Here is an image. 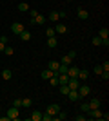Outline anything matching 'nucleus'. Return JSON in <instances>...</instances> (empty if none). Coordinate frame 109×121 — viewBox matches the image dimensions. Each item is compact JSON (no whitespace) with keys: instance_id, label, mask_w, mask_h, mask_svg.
<instances>
[{"instance_id":"1","label":"nucleus","mask_w":109,"mask_h":121,"mask_svg":"<svg viewBox=\"0 0 109 121\" xmlns=\"http://www.w3.org/2000/svg\"><path fill=\"white\" fill-rule=\"evenodd\" d=\"M102 114H104V112L100 110V108H91V110L87 112V116L93 117V119H102Z\"/></svg>"},{"instance_id":"2","label":"nucleus","mask_w":109,"mask_h":121,"mask_svg":"<svg viewBox=\"0 0 109 121\" xmlns=\"http://www.w3.org/2000/svg\"><path fill=\"white\" fill-rule=\"evenodd\" d=\"M7 117H9V121H16L18 119V108H16V107H11L9 110H7Z\"/></svg>"},{"instance_id":"3","label":"nucleus","mask_w":109,"mask_h":121,"mask_svg":"<svg viewBox=\"0 0 109 121\" xmlns=\"http://www.w3.org/2000/svg\"><path fill=\"white\" fill-rule=\"evenodd\" d=\"M47 114H49V116H57V114H58V112H60V107H58L57 105V103H53V105H49V107H47Z\"/></svg>"},{"instance_id":"4","label":"nucleus","mask_w":109,"mask_h":121,"mask_svg":"<svg viewBox=\"0 0 109 121\" xmlns=\"http://www.w3.org/2000/svg\"><path fill=\"white\" fill-rule=\"evenodd\" d=\"M67 87L71 89V91H76L78 87H80V81H78V78H69V81H67Z\"/></svg>"},{"instance_id":"5","label":"nucleus","mask_w":109,"mask_h":121,"mask_svg":"<svg viewBox=\"0 0 109 121\" xmlns=\"http://www.w3.org/2000/svg\"><path fill=\"white\" fill-rule=\"evenodd\" d=\"M31 24H36V25H44V24H46V16L38 13V15H36L35 18H31Z\"/></svg>"},{"instance_id":"6","label":"nucleus","mask_w":109,"mask_h":121,"mask_svg":"<svg viewBox=\"0 0 109 121\" xmlns=\"http://www.w3.org/2000/svg\"><path fill=\"white\" fill-rule=\"evenodd\" d=\"M76 91H78V94H80V98H85V96L89 94V92H91V89H89L87 85H80V87L76 89Z\"/></svg>"},{"instance_id":"7","label":"nucleus","mask_w":109,"mask_h":121,"mask_svg":"<svg viewBox=\"0 0 109 121\" xmlns=\"http://www.w3.org/2000/svg\"><path fill=\"white\" fill-rule=\"evenodd\" d=\"M53 29H55V33H57V35H66V33H67V27H66L64 24H57Z\"/></svg>"},{"instance_id":"8","label":"nucleus","mask_w":109,"mask_h":121,"mask_svg":"<svg viewBox=\"0 0 109 121\" xmlns=\"http://www.w3.org/2000/svg\"><path fill=\"white\" fill-rule=\"evenodd\" d=\"M11 31H13V33H15V35H20L22 31H24V25H22L20 22H15V24L11 25Z\"/></svg>"},{"instance_id":"9","label":"nucleus","mask_w":109,"mask_h":121,"mask_svg":"<svg viewBox=\"0 0 109 121\" xmlns=\"http://www.w3.org/2000/svg\"><path fill=\"white\" fill-rule=\"evenodd\" d=\"M78 71H80L78 67H67V72H66V74H67L69 78H76V76H78Z\"/></svg>"},{"instance_id":"10","label":"nucleus","mask_w":109,"mask_h":121,"mask_svg":"<svg viewBox=\"0 0 109 121\" xmlns=\"http://www.w3.org/2000/svg\"><path fill=\"white\" fill-rule=\"evenodd\" d=\"M29 121H42V112L40 110H33V114L29 116Z\"/></svg>"},{"instance_id":"11","label":"nucleus","mask_w":109,"mask_h":121,"mask_svg":"<svg viewBox=\"0 0 109 121\" xmlns=\"http://www.w3.org/2000/svg\"><path fill=\"white\" fill-rule=\"evenodd\" d=\"M67 98L71 101H78V99H80V94H78V91H69L67 92Z\"/></svg>"},{"instance_id":"12","label":"nucleus","mask_w":109,"mask_h":121,"mask_svg":"<svg viewBox=\"0 0 109 121\" xmlns=\"http://www.w3.org/2000/svg\"><path fill=\"white\" fill-rule=\"evenodd\" d=\"M69 76L67 74H58V85H67Z\"/></svg>"},{"instance_id":"13","label":"nucleus","mask_w":109,"mask_h":121,"mask_svg":"<svg viewBox=\"0 0 109 121\" xmlns=\"http://www.w3.org/2000/svg\"><path fill=\"white\" fill-rule=\"evenodd\" d=\"M76 16H78V18H80V20H85V18H87V16H89V13H87V11H85V9H82V7H80V9L76 11Z\"/></svg>"},{"instance_id":"14","label":"nucleus","mask_w":109,"mask_h":121,"mask_svg":"<svg viewBox=\"0 0 109 121\" xmlns=\"http://www.w3.org/2000/svg\"><path fill=\"white\" fill-rule=\"evenodd\" d=\"M76 78H78V80H87V78H89V71H85V69H80Z\"/></svg>"},{"instance_id":"15","label":"nucleus","mask_w":109,"mask_h":121,"mask_svg":"<svg viewBox=\"0 0 109 121\" xmlns=\"http://www.w3.org/2000/svg\"><path fill=\"white\" fill-rule=\"evenodd\" d=\"M100 103H102V101L96 99V98L91 99V101H89V110H91V108H100Z\"/></svg>"},{"instance_id":"16","label":"nucleus","mask_w":109,"mask_h":121,"mask_svg":"<svg viewBox=\"0 0 109 121\" xmlns=\"http://www.w3.org/2000/svg\"><path fill=\"white\" fill-rule=\"evenodd\" d=\"M58 67H60V61L51 60V61H49V67H47V69H51L53 72H57V71H58Z\"/></svg>"},{"instance_id":"17","label":"nucleus","mask_w":109,"mask_h":121,"mask_svg":"<svg viewBox=\"0 0 109 121\" xmlns=\"http://www.w3.org/2000/svg\"><path fill=\"white\" fill-rule=\"evenodd\" d=\"M98 38H102V40H104V38H109V29L107 27H104V29L98 31Z\"/></svg>"},{"instance_id":"18","label":"nucleus","mask_w":109,"mask_h":121,"mask_svg":"<svg viewBox=\"0 0 109 121\" xmlns=\"http://www.w3.org/2000/svg\"><path fill=\"white\" fill-rule=\"evenodd\" d=\"M40 76H42V78H44V80H49V78H51V76H55V72H53L51 69H46V71L42 72Z\"/></svg>"},{"instance_id":"19","label":"nucleus","mask_w":109,"mask_h":121,"mask_svg":"<svg viewBox=\"0 0 109 121\" xmlns=\"http://www.w3.org/2000/svg\"><path fill=\"white\" fill-rule=\"evenodd\" d=\"M2 78H4L5 81H7V80H11V78H13V72H11L9 69H4V71H2Z\"/></svg>"},{"instance_id":"20","label":"nucleus","mask_w":109,"mask_h":121,"mask_svg":"<svg viewBox=\"0 0 109 121\" xmlns=\"http://www.w3.org/2000/svg\"><path fill=\"white\" fill-rule=\"evenodd\" d=\"M20 38H22V40H24V42L31 40V33H29V31H26V29H24V31H22V33H20Z\"/></svg>"},{"instance_id":"21","label":"nucleus","mask_w":109,"mask_h":121,"mask_svg":"<svg viewBox=\"0 0 109 121\" xmlns=\"http://www.w3.org/2000/svg\"><path fill=\"white\" fill-rule=\"evenodd\" d=\"M49 20H51V22H58V20H60L58 11H51V13H49Z\"/></svg>"},{"instance_id":"22","label":"nucleus","mask_w":109,"mask_h":121,"mask_svg":"<svg viewBox=\"0 0 109 121\" xmlns=\"http://www.w3.org/2000/svg\"><path fill=\"white\" fill-rule=\"evenodd\" d=\"M47 45H49V47H57V45H58L57 38H55V36H51V38H47Z\"/></svg>"},{"instance_id":"23","label":"nucleus","mask_w":109,"mask_h":121,"mask_svg":"<svg viewBox=\"0 0 109 121\" xmlns=\"http://www.w3.org/2000/svg\"><path fill=\"white\" fill-rule=\"evenodd\" d=\"M18 11H22V13H26V11H29V5H27L26 2H20V4H18Z\"/></svg>"},{"instance_id":"24","label":"nucleus","mask_w":109,"mask_h":121,"mask_svg":"<svg viewBox=\"0 0 109 121\" xmlns=\"http://www.w3.org/2000/svg\"><path fill=\"white\" fill-rule=\"evenodd\" d=\"M31 105H33L31 98H24V99H22V107H31Z\"/></svg>"},{"instance_id":"25","label":"nucleus","mask_w":109,"mask_h":121,"mask_svg":"<svg viewBox=\"0 0 109 121\" xmlns=\"http://www.w3.org/2000/svg\"><path fill=\"white\" fill-rule=\"evenodd\" d=\"M69 91H71V89H69L67 85H60V92H62L64 96H67V92H69Z\"/></svg>"},{"instance_id":"26","label":"nucleus","mask_w":109,"mask_h":121,"mask_svg":"<svg viewBox=\"0 0 109 121\" xmlns=\"http://www.w3.org/2000/svg\"><path fill=\"white\" fill-rule=\"evenodd\" d=\"M91 43H93V45H102V38H98V36H95L93 40H91Z\"/></svg>"},{"instance_id":"27","label":"nucleus","mask_w":109,"mask_h":121,"mask_svg":"<svg viewBox=\"0 0 109 121\" xmlns=\"http://www.w3.org/2000/svg\"><path fill=\"white\" fill-rule=\"evenodd\" d=\"M71 58H69V56H64V58H62V61H60V63H64V65H71Z\"/></svg>"},{"instance_id":"28","label":"nucleus","mask_w":109,"mask_h":121,"mask_svg":"<svg viewBox=\"0 0 109 121\" xmlns=\"http://www.w3.org/2000/svg\"><path fill=\"white\" fill-rule=\"evenodd\" d=\"M4 52H5V54H7V56H11V54H13V52H15V49H13V47H7V45H5Z\"/></svg>"},{"instance_id":"29","label":"nucleus","mask_w":109,"mask_h":121,"mask_svg":"<svg viewBox=\"0 0 109 121\" xmlns=\"http://www.w3.org/2000/svg\"><path fill=\"white\" fill-rule=\"evenodd\" d=\"M49 81H51V85H58V76H57V74L51 76V78H49Z\"/></svg>"},{"instance_id":"30","label":"nucleus","mask_w":109,"mask_h":121,"mask_svg":"<svg viewBox=\"0 0 109 121\" xmlns=\"http://www.w3.org/2000/svg\"><path fill=\"white\" fill-rule=\"evenodd\" d=\"M80 110L82 112H89V103H82V105H80Z\"/></svg>"},{"instance_id":"31","label":"nucleus","mask_w":109,"mask_h":121,"mask_svg":"<svg viewBox=\"0 0 109 121\" xmlns=\"http://www.w3.org/2000/svg\"><path fill=\"white\" fill-rule=\"evenodd\" d=\"M42 121H53V116H49V114H42Z\"/></svg>"},{"instance_id":"32","label":"nucleus","mask_w":109,"mask_h":121,"mask_svg":"<svg viewBox=\"0 0 109 121\" xmlns=\"http://www.w3.org/2000/svg\"><path fill=\"white\" fill-rule=\"evenodd\" d=\"M46 35H47V38H51V36H55L57 33H55V29H46Z\"/></svg>"},{"instance_id":"33","label":"nucleus","mask_w":109,"mask_h":121,"mask_svg":"<svg viewBox=\"0 0 109 121\" xmlns=\"http://www.w3.org/2000/svg\"><path fill=\"white\" fill-rule=\"evenodd\" d=\"M13 107L20 108V107H22V99H15V101H13Z\"/></svg>"},{"instance_id":"34","label":"nucleus","mask_w":109,"mask_h":121,"mask_svg":"<svg viewBox=\"0 0 109 121\" xmlns=\"http://www.w3.org/2000/svg\"><path fill=\"white\" fill-rule=\"evenodd\" d=\"M67 56L71 58V60H75V58H76V51H69V52H67Z\"/></svg>"},{"instance_id":"35","label":"nucleus","mask_w":109,"mask_h":121,"mask_svg":"<svg viewBox=\"0 0 109 121\" xmlns=\"http://www.w3.org/2000/svg\"><path fill=\"white\" fill-rule=\"evenodd\" d=\"M100 67H102V71H109V61H104Z\"/></svg>"},{"instance_id":"36","label":"nucleus","mask_w":109,"mask_h":121,"mask_svg":"<svg viewBox=\"0 0 109 121\" xmlns=\"http://www.w3.org/2000/svg\"><path fill=\"white\" fill-rule=\"evenodd\" d=\"M93 72H95V74H100V72H102V67H100V65H96V67L93 69Z\"/></svg>"},{"instance_id":"37","label":"nucleus","mask_w":109,"mask_h":121,"mask_svg":"<svg viewBox=\"0 0 109 121\" xmlns=\"http://www.w3.org/2000/svg\"><path fill=\"white\" fill-rule=\"evenodd\" d=\"M0 42H2V43H7V36L2 35V36H0Z\"/></svg>"},{"instance_id":"38","label":"nucleus","mask_w":109,"mask_h":121,"mask_svg":"<svg viewBox=\"0 0 109 121\" xmlns=\"http://www.w3.org/2000/svg\"><path fill=\"white\" fill-rule=\"evenodd\" d=\"M85 119H87L85 116H76V121H85Z\"/></svg>"},{"instance_id":"39","label":"nucleus","mask_w":109,"mask_h":121,"mask_svg":"<svg viewBox=\"0 0 109 121\" xmlns=\"http://www.w3.org/2000/svg\"><path fill=\"white\" fill-rule=\"evenodd\" d=\"M0 121H9V117H7V114H5V116H0Z\"/></svg>"},{"instance_id":"40","label":"nucleus","mask_w":109,"mask_h":121,"mask_svg":"<svg viewBox=\"0 0 109 121\" xmlns=\"http://www.w3.org/2000/svg\"><path fill=\"white\" fill-rule=\"evenodd\" d=\"M4 49H5V43H2V42H0V52H4Z\"/></svg>"}]
</instances>
